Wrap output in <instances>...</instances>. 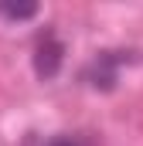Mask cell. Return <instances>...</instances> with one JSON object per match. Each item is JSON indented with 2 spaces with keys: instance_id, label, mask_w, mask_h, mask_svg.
Here are the masks:
<instances>
[{
  "instance_id": "obj_1",
  "label": "cell",
  "mask_w": 143,
  "mask_h": 146,
  "mask_svg": "<svg viewBox=\"0 0 143 146\" xmlns=\"http://www.w3.org/2000/svg\"><path fill=\"white\" fill-rule=\"evenodd\" d=\"M58 65H61V44H58L55 37L41 41V44H37V75L51 78V75L58 72Z\"/></svg>"
},
{
  "instance_id": "obj_2",
  "label": "cell",
  "mask_w": 143,
  "mask_h": 146,
  "mask_svg": "<svg viewBox=\"0 0 143 146\" xmlns=\"http://www.w3.org/2000/svg\"><path fill=\"white\" fill-rule=\"evenodd\" d=\"M34 14H37L34 3H27V7H0V17H10V21H27Z\"/></svg>"
},
{
  "instance_id": "obj_3",
  "label": "cell",
  "mask_w": 143,
  "mask_h": 146,
  "mask_svg": "<svg viewBox=\"0 0 143 146\" xmlns=\"http://www.w3.org/2000/svg\"><path fill=\"white\" fill-rule=\"evenodd\" d=\"M48 146H82V143H78L75 136H55V139H51Z\"/></svg>"
}]
</instances>
